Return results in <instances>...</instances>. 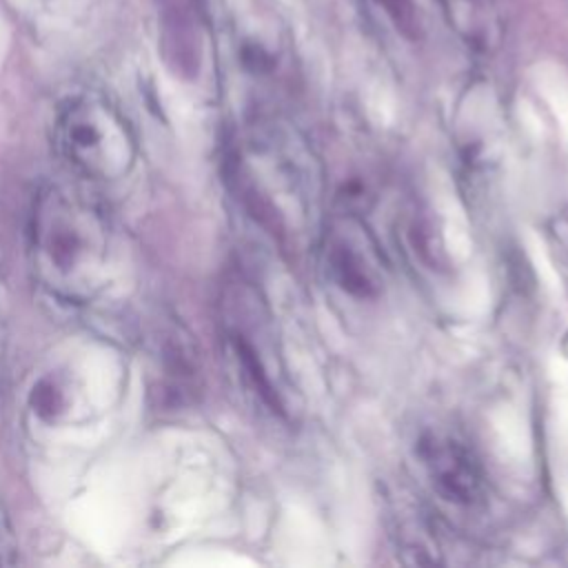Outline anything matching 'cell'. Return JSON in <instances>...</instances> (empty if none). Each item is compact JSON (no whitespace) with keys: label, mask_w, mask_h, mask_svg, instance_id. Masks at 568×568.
<instances>
[{"label":"cell","mask_w":568,"mask_h":568,"mask_svg":"<svg viewBox=\"0 0 568 568\" xmlns=\"http://www.w3.org/2000/svg\"><path fill=\"white\" fill-rule=\"evenodd\" d=\"M58 140L73 164L104 178L122 169L131 142L120 115L98 98H80L64 109Z\"/></svg>","instance_id":"6da1fadb"},{"label":"cell","mask_w":568,"mask_h":568,"mask_svg":"<svg viewBox=\"0 0 568 568\" xmlns=\"http://www.w3.org/2000/svg\"><path fill=\"white\" fill-rule=\"evenodd\" d=\"M417 453L433 486L450 501L473 504L484 493V468L473 448L448 433H428Z\"/></svg>","instance_id":"7a4b0ae2"},{"label":"cell","mask_w":568,"mask_h":568,"mask_svg":"<svg viewBox=\"0 0 568 568\" xmlns=\"http://www.w3.org/2000/svg\"><path fill=\"white\" fill-rule=\"evenodd\" d=\"M328 268L337 284L353 295H373L382 284V262L377 246L362 224L342 220L335 224L326 246Z\"/></svg>","instance_id":"3957f363"},{"label":"cell","mask_w":568,"mask_h":568,"mask_svg":"<svg viewBox=\"0 0 568 568\" xmlns=\"http://www.w3.org/2000/svg\"><path fill=\"white\" fill-rule=\"evenodd\" d=\"M379 9H384V13L393 20V24L406 33V36H415L419 20H417V11L413 0H373Z\"/></svg>","instance_id":"277c9868"},{"label":"cell","mask_w":568,"mask_h":568,"mask_svg":"<svg viewBox=\"0 0 568 568\" xmlns=\"http://www.w3.org/2000/svg\"><path fill=\"white\" fill-rule=\"evenodd\" d=\"M446 11H450V16L455 20L462 22V18H470V24L475 27L479 18H490V2L488 0H442Z\"/></svg>","instance_id":"5b68a950"}]
</instances>
